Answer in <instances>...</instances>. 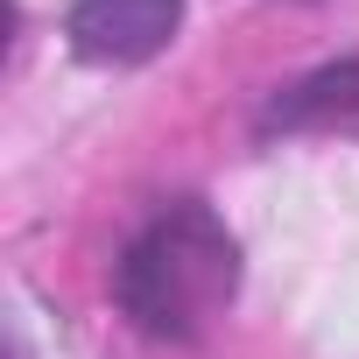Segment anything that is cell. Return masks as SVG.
<instances>
[{"label":"cell","mask_w":359,"mask_h":359,"mask_svg":"<svg viewBox=\"0 0 359 359\" xmlns=\"http://www.w3.org/2000/svg\"><path fill=\"white\" fill-rule=\"evenodd\" d=\"M240 289V247L212 205H162L120 254L113 296L148 338H198Z\"/></svg>","instance_id":"cell-1"},{"label":"cell","mask_w":359,"mask_h":359,"mask_svg":"<svg viewBox=\"0 0 359 359\" xmlns=\"http://www.w3.org/2000/svg\"><path fill=\"white\" fill-rule=\"evenodd\" d=\"M64 29L85 64H148L176 43L184 0H71Z\"/></svg>","instance_id":"cell-2"},{"label":"cell","mask_w":359,"mask_h":359,"mask_svg":"<svg viewBox=\"0 0 359 359\" xmlns=\"http://www.w3.org/2000/svg\"><path fill=\"white\" fill-rule=\"evenodd\" d=\"M275 134H359V57H338L268 99Z\"/></svg>","instance_id":"cell-3"}]
</instances>
